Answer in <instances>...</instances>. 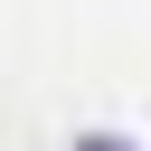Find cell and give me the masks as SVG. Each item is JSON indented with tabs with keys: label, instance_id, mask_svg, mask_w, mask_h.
Wrapping results in <instances>:
<instances>
[{
	"label": "cell",
	"instance_id": "obj_1",
	"mask_svg": "<svg viewBox=\"0 0 151 151\" xmlns=\"http://www.w3.org/2000/svg\"><path fill=\"white\" fill-rule=\"evenodd\" d=\"M76 151H132V142H123V132H85Z\"/></svg>",
	"mask_w": 151,
	"mask_h": 151
}]
</instances>
